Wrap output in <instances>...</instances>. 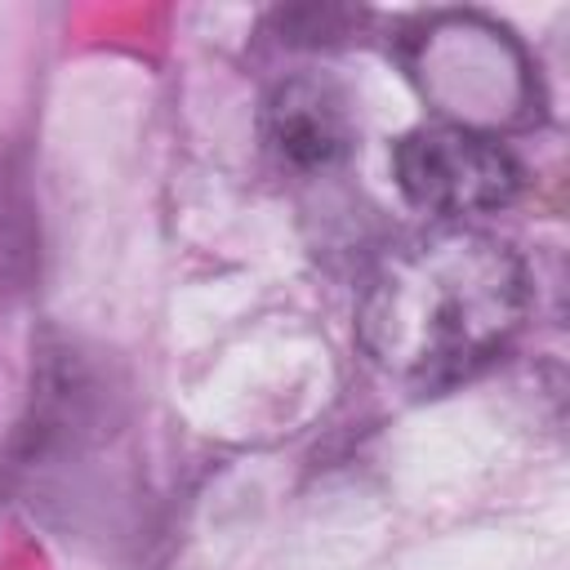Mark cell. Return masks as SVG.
Wrapping results in <instances>:
<instances>
[{
    "instance_id": "cell-2",
    "label": "cell",
    "mask_w": 570,
    "mask_h": 570,
    "mask_svg": "<svg viewBox=\"0 0 570 570\" xmlns=\"http://www.w3.org/2000/svg\"><path fill=\"white\" fill-rule=\"evenodd\" d=\"M401 58L419 94L454 129L494 138L525 125L539 102V80L517 36L481 13H432L401 36Z\"/></svg>"
},
{
    "instance_id": "cell-4",
    "label": "cell",
    "mask_w": 570,
    "mask_h": 570,
    "mask_svg": "<svg viewBox=\"0 0 570 570\" xmlns=\"http://www.w3.org/2000/svg\"><path fill=\"white\" fill-rule=\"evenodd\" d=\"M267 151L298 174H325L352 156L356 125L347 94L325 76H289L263 102Z\"/></svg>"
},
{
    "instance_id": "cell-3",
    "label": "cell",
    "mask_w": 570,
    "mask_h": 570,
    "mask_svg": "<svg viewBox=\"0 0 570 570\" xmlns=\"http://www.w3.org/2000/svg\"><path fill=\"white\" fill-rule=\"evenodd\" d=\"M392 174L405 200L436 218L490 214L512 205V196L521 191L517 156L499 138L454 125H428L405 134L392 151Z\"/></svg>"
},
{
    "instance_id": "cell-1",
    "label": "cell",
    "mask_w": 570,
    "mask_h": 570,
    "mask_svg": "<svg viewBox=\"0 0 570 570\" xmlns=\"http://www.w3.org/2000/svg\"><path fill=\"white\" fill-rule=\"evenodd\" d=\"M521 258L476 227H432L392 245L356 307V338L379 374L441 392L485 370L525 321Z\"/></svg>"
},
{
    "instance_id": "cell-5",
    "label": "cell",
    "mask_w": 570,
    "mask_h": 570,
    "mask_svg": "<svg viewBox=\"0 0 570 570\" xmlns=\"http://www.w3.org/2000/svg\"><path fill=\"white\" fill-rule=\"evenodd\" d=\"M27 200L0 183V276H22L31 267V218Z\"/></svg>"
}]
</instances>
